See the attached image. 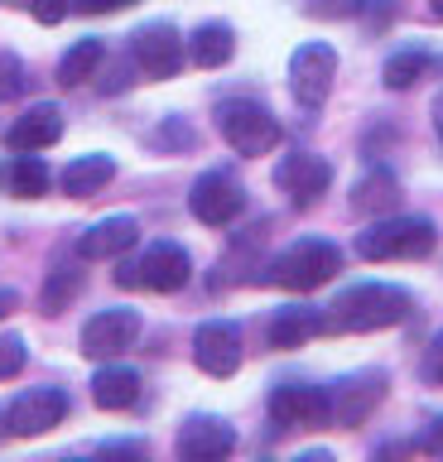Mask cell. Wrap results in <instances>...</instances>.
<instances>
[{"mask_svg":"<svg viewBox=\"0 0 443 462\" xmlns=\"http://www.w3.org/2000/svg\"><path fill=\"white\" fill-rule=\"evenodd\" d=\"M68 10H73V0H30V14L39 24H59L68 20Z\"/></svg>","mask_w":443,"mask_h":462,"instance_id":"obj_30","label":"cell"},{"mask_svg":"<svg viewBox=\"0 0 443 462\" xmlns=\"http://www.w3.org/2000/svg\"><path fill=\"white\" fill-rule=\"evenodd\" d=\"M140 241V222L135 217H102L97 226H88L78 236V255L82 260H116Z\"/></svg>","mask_w":443,"mask_h":462,"instance_id":"obj_17","label":"cell"},{"mask_svg":"<svg viewBox=\"0 0 443 462\" xmlns=\"http://www.w3.org/2000/svg\"><path fill=\"white\" fill-rule=\"evenodd\" d=\"M275 183L290 193L294 208H313L328 193V183H333V164L318 154H284L275 169Z\"/></svg>","mask_w":443,"mask_h":462,"instance_id":"obj_13","label":"cell"},{"mask_svg":"<svg viewBox=\"0 0 443 462\" xmlns=\"http://www.w3.org/2000/svg\"><path fill=\"white\" fill-rule=\"evenodd\" d=\"M189 212H193L203 226H232L236 217L246 212V193H241V183L232 179V173L212 169V173H203V179L193 183Z\"/></svg>","mask_w":443,"mask_h":462,"instance_id":"obj_11","label":"cell"},{"mask_svg":"<svg viewBox=\"0 0 443 462\" xmlns=\"http://www.w3.org/2000/svg\"><path fill=\"white\" fill-rule=\"evenodd\" d=\"M323 328V313H313V309H304V303H290V309H280L275 318H270V328H265V342L270 346H304L313 332Z\"/></svg>","mask_w":443,"mask_h":462,"instance_id":"obj_22","label":"cell"},{"mask_svg":"<svg viewBox=\"0 0 443 462\" xmlns=\"http://www.w3.org/2000/svg\"><path fill=\"white\" fill-rule=\"evenodd\" d=\"M385 371H356L347 381H337L328 390V404H333V424L337 429H362L371 414H376V404L385 400Z\"/></svg>","mask_w":443,"mask_h":462,"instance_id":"obj_10","label":"cell"},{"mask_svg":"<svg viewBox=\"0 0 443 462\" xmlns=\"http://www.w3.org/2000/svg\"><path fill=\"white\" fill-rule=\"evenodd\" d=\"M174 448H179L183 462H217L236 448V429L222 424V419H212V414H193L189 424L179 429Z\"/></svg>","mask_w":443,"mask_h":462,"instance_id":"obj_15","label":"cell"},{"mask_svg":"<svg viewBox=\"0 0 443 462\" xmlns=\"http://www.w3.org/2000/svg\"><path fill=\"white\" fill-rule=\"evenodd\" d=\"M400 179L391 169H371L362 183H356V193H352V208L362 212V217H391L400 208Z\"/></svg>","mask_w":443,"mask_h":462,"instance_id":"obj_19","label":"cell"},{"mask_svg":"<svg viewBox=\"0 0 443 462\" xmlns=\"http://www.w3.org/2000/svg\"><path fill=\"white\" fill-rule=\"evenodd\" d=\"M366 0H304L309 14H318V20H342V14H356Z\"/></svg>","mask_w":443,"mask_h":462,"instance_id":"obj_29","label":"cell"},{"mask_svg":"<svg viewBox=\"0 0 443 462\" xmlns=\"http://www.w3.org/2000/svg\"><path fill=\"white\" fill-rule=\"evenodd\" d=\"M30 361V346H24L20 332H0V381H15Z\"/></svg>","mask_w":443,"mask_h":462,"instance_id":"obj_27","label":"cell"},{"mask_svg":"<svg viewBox=\"0 0 443 462\" xmlns=\"http://www.w3.org/2000/svg\"><path fill=\"white\" fill-rule=\"evenodd\" d=\"M193 361L208 375H217V381L236 375V366H241V328L222 323V318H217V323H203L193 332Z\"/></svg>","mask_w":443,"mask_h":462,"instance_id":"obj_14","label":"cell"},{"mask_svg":"<svg viewBox=\"0 0 443 462\" xmlns=\"http://www.w3.org/2000/svg\"><path fill=\"white\" fill-rule=\"evenodd\" d=\"M232 53H236V34H232V24L212 20V24H198V29H193V39H189V58H193L198 68H222V63H232Z\"/></svg>","mask_w":443,"mask_h":462,"instance_id":"obj_23","label":"cell"},{"mask_svg":"<svg viewBox=\"0 0 443 462\" xmlns=\"http://www.w3.org/2000/svg\"><path fill=\"white\" fill-rule=\"evenodd\" d=\"M189 280H193V260L174 241H154L135 265L116 270V284H140V289H154V294H179Z\"/></svg>","mask_w":443,"mask_h":462,"instance_id":"obj_5","label":"cell"},{"mask_svg":"<svg viewBox=\"0 0 443 462\" xmlns=\"http://www.w3.org/2000/svg\"><path fill=\"white\" fill-rule=\"evenodd\" d=\"M217 130H222V140L232 144L236 154H270L280 144V121L270 116V106H261V101H246V97H232V101H222L217 106Z\"/></svg>","mask_w":443,"mask_h":462,"instance_id":"obj_3","label":"cell"},{"mask_svg":"<svg viewBox=\"0 0 443 462\" xmlns=\"http://www.w3.org/2000/svg\"><path fill=\"white\" fill-rule=\"evenodd\" d=\"M63 140V111L59 106H30L24 116H15V125L5 130V150L10 154H39L49 144Z\"/></svg>","mask_w":443,"mask_h":462,"instance_id":"obj_16","label":"cell"},{"mask_svg":"<svg viewBox=\"0 0 443 462\" xmlns=\"http://www.w3.org/2000/svg\"><path fill=\"white\" fill-rule=\"evenodd\" d=\"M410 318V294L400 284H352L347 294L333 299L323 328L333 332H376V328H395Z\"/></svg>","mask_w":443,"mask_h":462,"instance_id":"obj_1","label":"cell"},{"mask_svg":"<svg viewBox=\"0 0 443 462\" xmlns=\"http://www.w3.org/2000/svg\"><path fill=\"white\" fill-rule=\"evenodd\" d=\"M337 270H342V251L333 241H318V236L294 241L290 251H280L275 260H270V280L284 284V289H299V294L328 284Z\"/></svg>","mask_w":443,"mask_h":462,"instance_id":"obj_4","label":"cell"},{"mask_svg":"<svg viewBox=\"0 0 443 462\" xmlns=\"http://www.w3.org/2000/svg\"><path fill=\"white\" fill-rule=\"evenodd\" d=\"M420 448H424V453H443V414H438L434 424L424 429V439H420Z\"/></svg>","mask_w":443,"mask_h":462,"instance_id":"obj_33","label":"cell"},{"mask_svg":"<svg viewBox=\"0 0 443 462\" xmlns=\"http://www.w3.org/2000/svg\"><path fill=\"white\" fill-rule=\"evenodd\" d=\"M15 303H20V299H15V289H0V318L15 309Z\"/></svg>","mask_w":443,"mask_h":462,"instance_id":"obj_34","label":"cell"},{"mask_svg":"<svg viewBox=\"0 0 443 462\" xmlns=\"http://www.w3.org/2000/svg\"><path fill=\"white\" fill-rule=\"evenodd\" d=\"M78 294H82V270L78 265H59L44 280V313H63Z\"/></svg>","mask_w":443,"mask_h":462,"instance_id":"obj_26","label":"cell"},{"mask_svg":"<svg viewBox=\"0 0 443 462\" xmlns=\"http://www.w3.org/2000/svg\"><path fill=\"white\" fill-rule=\"evenodd\" d=\"M78 10H88V14H111V10H125V5H135V0H73Z\"/></svg>","mask_w":443,"mask_h":462,"instance_id":"obj_32","label":"cell"},{"mask_svg":"<svg viewBox=\"0 0 443 462\" xmlns=\"http://www.w3.org/2000/svg\"><path fill=\"white\" fill-rule=\"evenodd\" d=\"M140 400V375L131 366H102L92 375V404L97 410H131Z\"/></svg>","mask_w":443,"mask_h":462,"instance_id":"obj_21","label":"cell"},{"mask_svg":"<svg viewBox=\"0 0 443 462\" xmlns=\"http://www.w3.org/2000/svg\"><path fill=\"white\" fill-rule=\"evenodd\" d=\"M434 20H443V0H434Z\"/></svg>","mask_w":443,"mask_h":462,"instance_id":"obj_36","label":"cell"},{"mask_svg":"<svg viewBox=\"0 0 443 462\" xmlns=\"http://www.w3.org/2000/svg\"><path fill=\"white\" fill-rule=\"evenodd\" d=\"M434 130H438V135H443V97L434 101Z\"/></svg>","mask_w":443,"mask_h":462,"instance_id":"obj_35","label":"cell"},{"mask_svg":"<svg viewBox=\"0 0 443 462\" xmlns=\"http://www.w3.org/2000/svg\"><path fill=\"white\" fill-rule=\"evenodd\" d=\"M333 78H337V53L328 43H299L294 58H290V92L299 106H323L328 92H333Z\"/></svg>","mask_w":443,"mask_h":462,"instance_id":"obj_7","label":"cell"},{"mask_svg":"<svg viewBox=\"0 0 443 462\" xmlns=\"http://www.w3.org/2000/svg\"><path fill=\"white\" fill-rule=\"evenodd\" d=\"M438 231L429 217H381L356 236V255L362 260H420L434 251Z\"/></svg>","mask_w":443,"mask_h":462,"instance_id":"obj_2","label":"cell"},{"mask_svg":"<svg viewBox=\"0 0 443 462\" xmlns=\"http://www.w3.org/2000/svg\"><path fill=\"white\" fill-rule=\"evenodd\" d=\"M116 179V159L111 154H82V159H73V164L63 169V193L68 198H97L102 188Z\"/></svg>","mask_w":443,"mask_h":462,"instance_id":"obj_18","label":"cell"},{"mask_svg":"<svg viewBox=\"0 0 443 462\" xmlns=\"http://www.w3.org/2000/svg\"><path fill=\"white\" fill-rule=\"evenodd\" d=\"M131 58L145 78H174L183 68V58H189V43H183V34L169 20H150L131 34Z\"/></svg>","mask_w":443,"mask_h":462,"instance_id":"obj_6","label":"cell"},{"mask_svg":"<svg viewBox=\"0 0 443 462\" xmlns=\"http://www.w3.org/2000/svg\"><path fill=\"white\" fill-rule=\"evenodd\" d=\"M102 58H106L102 39H78L73 49L63 53V63H59V82L63 87H82L97 68H102Z\"/></svg>","mask_w":443,"mask_h":462,"instance_id":"obj_24","label":"cell"},{"mask_svg":"<svg viewBox=\"0 0 443 462\" xmlns=\"http://www.w3.org/2000/svg\"><path fill=\"white\" fill-rule=\"evenodd\" d=\"M140 337V313L135 309H102L88 318V328H82V352L92 361H111L121 356L125 346H135Z\"/></svg>","mask_w":443,"mask_h":462,"instance_id":"obj_12","label":"cell"},{"mask_svg":"<svg viewBox=\"0 0 443 462\" xmlns=\"http://www.w3.org/2000/svg\"><path fill=\"white\" fill-rule=\"evenodd\" d=\"M63 419H68V395L59 385L24 390V395L5 404V433H15V439H39V433H49Z\"/></svg>","mask_w":443,"mask_h":462,"instance_id":"obj_8","label":"cell"},{"mask_svg":"<svg viewBox=\"0 0 443 462\" xmlns=\"http://www.w3.org/2000/svg\"><path fill=\"white\" fill-rule=\"evenodd\" d=\"M270 419L280 429H323V424H333V404H328V390L318 385L284 381L270 390Z\"/></svg>","mask_w":443,"mask_h":462,"instance_id":"obj_9","label":"cell"},{"mask_svg":"<svg viewBox=\"0 0 443 462\" xmlns=\"http://www.w3.org/2000/svg\"><path fill=\"white\" fill-rule=\"evenodd\" d=\"M424 375H429V381H438V385H443V337H434V346H429Z\"/></svg>","mask_w":443,"mask_h":462,"instance_id":"obj_31","label":"cell"},{"mask_svg":"<svg viewBox=\"0 0 443 462\" xmlns=\"http://www.w3.org/2000/svg\"><path fill=\"white\" fill-rule=\"evenodd\" d=\"M24 87V68L15 53H0V101H10Z\"/></svg>","mask_w":443,"mask_h":462,"instance_id":"obj_28","label":"cell"},{"mask_svg":"<svg viewBox=\"0 0 443 462\" xmlns=\"http://www.w3.org/2000/svg\"><path fill=\"white\" fill-rule=\"evenodd\" d=\"M429 49H400V53H391L385 58V68H381V82L391 87V92H405V87H414L429 72Z\"/></svg>","mask_w":443,"mask_h":462,"instance_id":"obj_25","label":"cell"},{"mask_svg":"<svg viewBox=\"0 0 443 462\" xmlns=\"http://www.w3.org/2000/svg\"><path fill=\"white\" fill-rule=\"evenodd\" d=\"M0 188L10 198H44L49 193V169L39 154H10L0 164Z\"/></svg>","mask_w":443,"mask_h":462,"instance_id":"obj_20","label":"cell"}]
</instances>
